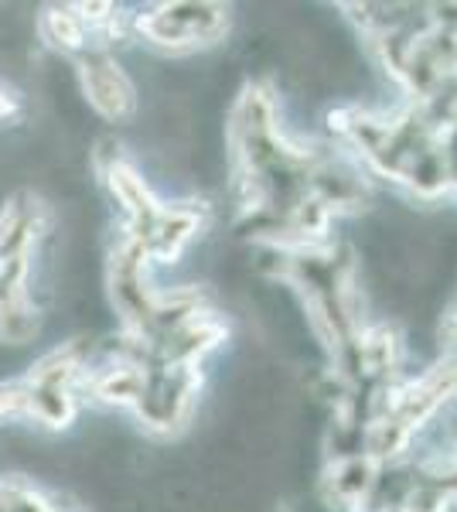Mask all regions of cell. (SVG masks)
Returning a JSON list of instances; mask_svg holds the SVG:
<instances>
[{"mask_svg": "<svg viewBox=\"0 0 457 512\" xmlns=\"http://www.w3.org/2000/svg\"><path fill=\"white\" fill-rule=\"evenodd\" d=\"M41 28H45V38L52 41L55 48H62V52H76V48H82V41H86V21L72 11L52 7V11L45 14V21H41Z\"/></svg>", "mask_w": 457, "mask_h": 512, "instance_id": "3957f363", "label": "cell"}, {"mask_svg": "<svg viewBox=\"0 0 457 512\" xmlns=\"http://www.w3.org/2000/svg\"><path fill=\"white\" fill-rule=\"evenodd\" d=\"M222 28H226V14L222 7L209 4H178L140 18V31H147V38H154L157 45H205L219 38Z\"/></svg>", "mask_w": 457, "mask_h": 512, "instance_id": "6da1fadb", "label": "cell"}, {"mask_svg": "<svg viewBox=\"0 0 457 512\" xmlns=\"http://www.w3.org/2000/svg\"><path fill=\"white\" fill-rule=\"evenodd\" d=\"M11 110H14V99L7 96V93H0V117H7Z\"/></svg>", "mask_w": 457, "mask_h": 512, "instance_id": "5b68a950", "label": "cell"}, {"mask_svg": "<svg viewBox=\"0 0 457 512\" xmlns=\"http://www.w3.org/2000/svg\"><path fill=\"white\" fill-rule=\"evenodd\" d=\"M82 89H86L89 103L96 106L103 117L110 120H127L134 113V86L120 72L110 55H89L79 65Z\"/></svg>", "mask_w": 457, "mask_h": 512, "instance_id": "7a4b0ae2", "label": "cell"}, {"mask_svg": "<svg viewBox=\"0 0 457 512\" xmlns=\"http://www.w3.org/2000/svg\"><path fill=\"white\" fill-rule=\"evenodd\" d=\"M18 410H28V390L24 386H0V417L18 414Z\"/></svg>", "mask_w": 457, "mask_h": 512, "instance_id": "277c9868", "label": "cell"}]
</instances>
